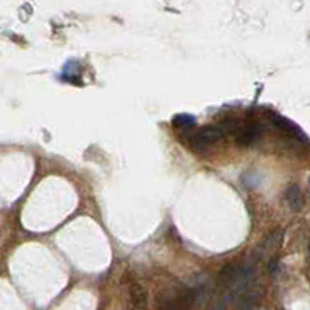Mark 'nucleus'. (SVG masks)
Returning <instances> with one entry per match:
<instances>
[{
    "mask_svg": "<svg viewBox=\"0 0 310 310\" xmlns=\"http://www.w3.org/2000/svg\"><path fill=\"white\" fill-rule=\"evenodd\" d=\"M222 137H223V132L219 126H208V127H203L202 131H199L191 143L196 149H202V147H206V146L219 141Z\"/></svg>",
    "mask_w": 310,
    "mask_h": 310,
    "instance_id": "nucleus-1",
    "label": "nucleus"
},
{
    "mask_svg": "<svg viewBox=\"0 0 310 310\" xmlns=\"http://www.w3.org/2000/svg\"><path fill=\"white\" fill-rule=\"evenodd\" d=\"M129 296H131L132 310H146L147 307V292L140 282H134L129 287Z\"/></svg>",
    "mask_w": 310,
    "mask_h": 310,
    "instance_id": "nucleus-2",
    "label": "nucleus"
},
{
    "mask_svg": "<svg viewBox=\"0 0 310 310\" xmlns=\"http://www.w3.org/2000/svg\"><path fill=\"white\" fill-rule=\"evenodd\" d=\"M196 296H197L196 290H186L185 293L177 296V299L166 304L162 310H189V307L192 305Z\"/></svg>",
    "mask_w": 310,
    "mask_h": 310,
    "instance_id": "nucleus-3",
    "label": "nucleus"
},
{
    "mask_svg": "<svg viewBox=\"0 0 310 310\" xmlns=\"http://www.w3.org/2000/svg\"><path fill=\"white\" fill-rule=\"evenodd\" d=\"M270 118H272V121H273L275 126H278L279 129H282V131L287 132L289 135L296 137V138H304V132L301 131V129H299L295 123H292L290 120L284 118V117H281V115H278V113H270Z\"/></svg>",
    "mask_w": 310,
    "mask_h": 310,
    "instance_id": "nucleus-4",
    "label": "nucleus"
},
{
    "mask_svg": "<svg viewBox=\"0 0 310 310\" xmlns=\"http://www.w3.org/2000/svg\"><path fill=\"white\" fill-rule=\"evenodd\" d=\"M261 132H262L261 124L259 123H253V124L247 126L244 131L241 132V135L238 138V143L242 144V146H250L251 143H254L257 138H259Z\"/></svg>",
    "mask_w": 310,
    "mask_h": 310,
    "instance_id": "nucleus-5",
    "label": "nucleus"
},
{
    "mask_svg": "<svg viewBox=\"0 0 310 310\" xmlns=\"http://www.w3.org/2000/svg\"><path fill=\"white\" fill-rule=\"evenodd\" d=\"M286 200L289 203V206L292 210L298 211L302 206V192L299 189V186L296 185H290L286 191Z\"/></svg>",
    "mask_w": 310,
    "mask_h": 310,
    "instance_id": "nucleus-6",
    "label": "nucleus"
},
{
    "mask_svg": "<svg viewBox=\"0 0 310 310\" xmlns=\"http://www.w3.org/2000/svg\"><path fill=\"white\" fill-rule=\"evenodd\" d=\"M172 123L177 127H192L196 124V118L188 113H178L172 118Z\"/></svg>",
    "mask_w": 310,
    "mask_h": 310,
    "instance_id": "nucleus-7",
    "label": "nucleus"
},
{
    "mask_svg": "<svg viewBox=\"0 0 310 310\" xmlns=\"http://www.w3.org/2000/svg\"><path fill=\"white\" fill-rule=\"evenodd\" d=\"M278 273V261L276 259H273L272 261V264H270V275L272 276H275Z\"/></svg>",
    "mask_w": 310,
    "mask_h": 310,
    "instance_id": "nucleus-8",
    "label": "nucleus"
}]
</instances>
